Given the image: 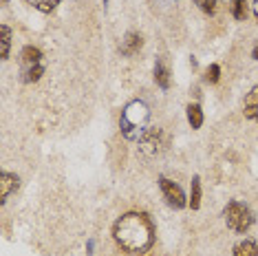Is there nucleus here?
<instances>
[{
	"mask_svg": "<svg viewBox=\"0 0 258 256\" xmlns=\"http://www.w3.org/2000/svg\"><path fill=\"white\" fill-rule=\"evenodd\" d=\"M3 3H7V0H3Z\"/></svg>",
	"mask_w": 258,
	"mask_h": 256,
	"instance_id": "21",
	"label": "nucleus"
},
{
	"mask_svg": "<svg viewBox=\"0 0 258 256\" xmlns=\"http://www.w3.org/2000/svg\"><path fill=\"white\" fill-rule=\"evenodd\" d=\"M190 208H192V210H199V208H201V179H199V177H195V179H192Z\"/></svg>",
	"mask_w": 258,
	"mask_h": 256,
	"instance_id": "13",
	"label": "nucleus"
},
{
	"mask_svg": "<svg viewBox=\"0 0 258 256\" xmlns=\"http://www.w3.org/2000/svg\"><path fill=\"white\" fill-rule=\"evenodd\" d=\"M230 11L236 20H245L247 18V3L245 0H230Z\"/></svg>",
	"mask_w": 258,
	"mask_h": 256,
	"instance_id": "14",
	"label": "nucleus"
},
{
	"mask_svg": "<svg viewBox=\"0 0 258 256\" xmlns=\"http://www.w3.org/2000/svg\"><path fill=\"white\" fill-rule=\"evenodd\" d=\"M113 236L117 245L126 252H148L150 245L155 243V228L150 219L142 212H128L121 219H117Z\"/></svg>",
	"mask_w": 258,
	"mask_h": 256,
	"instance_id": "1",
	"label": "nucleus"
},
{
	"mask_svg": "<svg viewBox=\"0 0 258 256\" xmlns=\"http://www.w3.org/2000/svg\"><path fill=\"white\" fill-rule=\"evenodd\" d=\"M243 113H245V117L247 119H251V121H256L258 124V84L247 93V97H245Z\"/></svg>",
	"mask_w": 258,
	"mask_h": 256,
	"instance_id": "6",
	"label": "nucleus"
},
{
	"mask_svg": "<svg viewBox=\"0 0 258 256\" xmlns=\"http://www.w3.org/2000/svg\"><path fill=\"white\" fill-rule=\"evenodd\" d=\"M18 188V177L11 172H0V199L3 203L9 199V195Z\"/></svg>",
	"mask_w": 258,
	"mask_h": 256,
	"instance_id": "8",
	"label": "nucleus"
},
{
	"mask_svg": "<svg viewBox=\"0 0 258 256\" xmlns=\"http://www.w3.org/2000/svg\"><path fill=\"white\" fill-rule=\"evenodd\" d=\"M44 73L42 51L38 46H25L20 53V80L22 82H38L40 75Z\"/></svg>",
	"mask_w": 258,
	"mask_h": 256,
	"instance_id": "4",
	"label": "nucleus"
},
{
	"mask_svg": "<svg viewBox=\"0 0 258 256\" xmlns=\"http://www.w3.org/2000/svg\"><path fill=\"white\" fill-rule=\"evenodd\" d=\"M148 119H150V110L146 106V102L142 100H133L131 104H126L124 113H121V133H124L126 139H131V142H137V139H142L146 135V131H148Z\"/></svg>",
	"mask_w": 258,
	"mask_h": 256,
	"instance_id": "2",
	"label": "nucleus"
},
{
	"mask_svg": "<svg viewBox=\"0 0 258 256\" xmlns=\"http://www.w3.org/2000/svg\"><path fill=\"white\" fill-rule=\"evenodd\" d=\"M142 44H144V40L139 33H126V38L121 40V44H119V51H121V55H135L139 49H142Z\"/></svg>",
	"mask_w": 258,
	"mask_h": 256,
	"instance_id": "7",
	"label": "nucleus"
},
{
	"mask_svg": "<svg viewBox=\"0 0 258 256\" xmlns=\"http://www.w3.org/2000/svg\"><path fill=\"white\" fill-rule=\"evenodd\" d=\"M195 3L199 5V9L203 11V14H210L212 16L216 11V0H195Z\"/></svg>",
	"mask_w": 258,
	"mask_h": 256,
	"instance_id": "18",
	"label": "nucleus"
},
{
	"mask_svg": "<svg viewBox=\"0 0 258 256\" xmlns=\"http://www.w3.org/2000/svg\"><path fill=\"white\" fill-rule=\"evenodd\" d=\"M187 121H190L192 128H201V124H203V110H201L199 104H190V106H187Z\"/></svg>",
	"mask_w": 258,
	"mask_h": 256,
	"instance_id": "12",
	"label": "nucleus"
},
{
	"mask_svg": "<svg viewBox=\"0 0 258 256\" xmlns=\"http://www.w3.org/2000/svg\"><path fill=\"white\" fill-rule=\"evenodd\" d=\"M31 7H36L38 11H42V14H51L57 5H60V0H27Z\"/></svg>",
	"mask_w": 258,
	"mask_h": 256,
	"instance_id": "15",
	"label": "nucleus"
},
{
	"mask_svg": "<svg viewBox=\"0 0 258 256\" xmlns=\"http://www.w3.org/2000/svg\"><path fill=\"white\" fill-rule=\"evenodd\" d=\"M159 188H161V195H163V199L168 201L170 208H174V210H181V208H185V195H183V190H181L174 181H170V179L161 177L159 179Z\"/></svg>",
	"mask_w": 258,
	"mask_h": 256,
	"instance_id": "5",
	"label": "nucleus"
},
{
	"mask_svg": "<svg viewBox=\"0 0 258 256\" xmlns=\"http://www.w3.org/2000/svg\"><path fill=\"white\" fill-rule=\"evenodd\" d=\"M139 142H142V148L146 150V153L152 155V153H157L159 146H161V133L159 131H146V135L139 139Z\"/></svg>",
	"mask_w": 258,
	"mask_h": 256,
	"instance_id": "9",
	"label": "nucleus"
},
{
	"mask_svg": "<svg viewBox=\"0 0 258 256\" xmlns=\"http://www.w3.org/2000/svg\"><path fill=\"white\" fill-rule=\"evenodd\" d=\"M219 78H221V67L219 64H212V67L208 69V73H205V80H208L210 84H216L219 82Z\"/></svg>",
	"mask_w": 258,
	"mask_h": 256,
	"instance_id": "17",
	"label": "nucleus"
},
{
	"mask_svg": "<svg viewBox=\"0 0 258 256\" xmlns=\"http://www.w3.org/2000/svg\"><path fill=\"white\" fill-rule=\"evenodd\" d=\"M254 14H256V18H258V0H254Z\"/></svg>",
	"mask_w": 258,
	"mask_h": 256,
	"instance_id": "20",
	"label": "nucleus"
},
{
	"mask_svg": "<svg viewBox=\"0 0 258 256\" xmlns=\"http://www.w3.org/2000/svg\"><path fill=\"white\" fill-rule=\"evenodd\" d=\"M234 256H258V245L249 238H245L234 245Z\"/></svg>",
	"mask_w": 258,
	"mask_h": 256,
	"instance_id": "10",
	"label": "nucleus"
},
{
	"mask_svg": "<svg viewBox=\"0 0 258 256\" xmlns=\"http://www.w3.org/2000/svg\"><path fill=\"white\" fill-rule=\"evenodd\" d=\"M0 31H3V51H0V55H3V60H7L9 57V46H11V29L7 25L0 27Z\"/></svg>",
	"mask_w": 258,
	"mask_h": 256,
	"instance_id": "16",
	"label": "nucleus"
},
{
	"mask_svg": "<svg viewBox=\"0 0 258 256\" xmlns=\"http://www.w3.org/2000/svg\"><path fill=\"white\" fill-rule=\"evenodd\" d=\"M155 82L159 84L163 91L170 86V71L166 69V64H163V62H157L155 64Z\"/></svg>",
	"mask_w": 258,
	"mask_h": 256,
	"instance_id": "11",
	"label": "nucleus"
},
{
	"mask_svg": "<svg viewBox=\"0 0 258 256\" xmlns=\"http://www.w3.org/2000/svg\"><path fill=\"white\" fill-rule=\"evenodd\" d=\"M223 217H225V223L227 228L236 234H245L251 225H254V214L245 203L240 201H230L223 210Z\"/></svg>",
	"mask_w": 258,
	"mask_h": 256,
	"instance_id": "3",
	"label": "nucleus"
},
{
	"mask_svg": "<svg viewBox=\"0 0 258 256\" xmlns=\"http://www.w3.org/2000/svg\"><path fill=\"white\" fill-rule=\"evenodd\" d=\"M251 55H254V60H258V44L254 46V51H251Z\"/></svg>",
	"mask_w": 258,
	"mask_h": 256,
	"instance_id": "19",
	"label": "nucleus"
}]
</instances>
